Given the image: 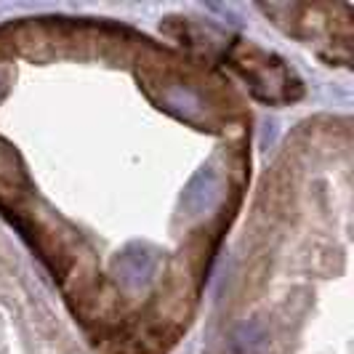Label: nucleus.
I'll use <instances>...</instances> for the list:
<instances>
[{
  "label": "nucleus",
  "instance_id": "obj_1",
  "mask_svg": "<svg viewBox=\"0 0 354 354\" xmlns=\"http://www.w3.org/2000/svg\"><path fill=\"white\" fill-rule=\"evenodd\" d=\"M216 197H218V176L213 174L211 168L197 171L195 176L187 181V187H184L181 211L197 216V213L208 211L213 203H216Z\"/></svg>",
  "mask_w": 354,
  "mask_h": 354
},
{
  "label": "nucleus",
  "instance_id": "obj_2",
  "mask_svg": "<svg viewBox=\"0 0 354 354\" xmlns=\"http://www.w3.org/2000/svg\"><path fill=\"white\" fill-rule=\"evenodd\" d=\"M115 269H118L125 288H139L155 274V256L149 250H142L139 245H128L120 253Z\"/></svg>",
  "mask_w": 354,
  "mask_h": 354
},
{
  "label": "nucleus",
  "instance_id": "obj_3",
  "mask_svg": "<svg viewBox=\"0 0 354 354\" xmlns=\"http://www.w3.org/2000/svg\"><path fill=\"white\" fill-rule=\"evenodd\" d=\"M266 346H269V330L259 319H245L232 333L234 354H266Z\"/></svg>",
  "mask_w": 354,
  "mask_h": 354
},
{
  "label": "nucleus",
  "instance_id": "obj_4",
  "mask_svg": "<svg viewBox=\"0 0 354 354\" xmlns=\"http://www.w3.org/2000/svg\"><path fill=\"white\" fill-rule=\"evenodd\" d=\"M168 99H171V104L178 106V109H181V112H187V115H197V112L203 109L200 102H197L189 91H174Z\"/></svg>",
  "mask_w": 354,
  "mask_h": 354
}]
</instances>
